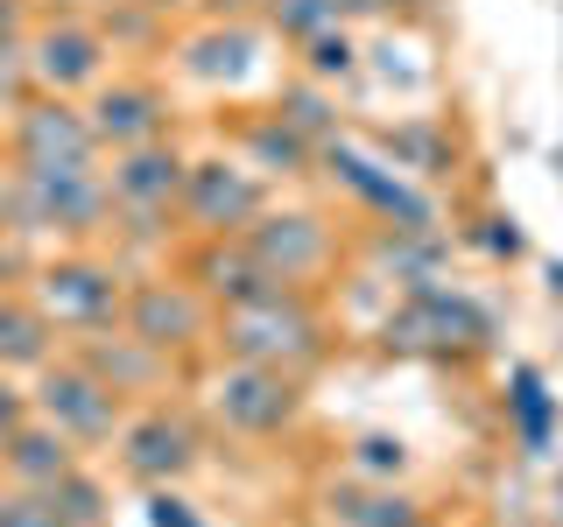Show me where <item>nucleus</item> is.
Returning <instances> with one entry per match:
<instances>
[{
    "label": "nucleus",
    "instance_id": "nucleus-1",
    "mask_svg": "<svg viewBox=\"0 0 563 527\" xmlns=\"http://www.w3.org/2000/svg\"><path fill=\"white\" fill-rule=\"evenodd\" d=\"M219 345L246 366H282V373H296V366L324 359V324H317V310L303 303V289H268V295H246V303H233L219 316Z\"/></svg>",
    "mask_w": 563,
    "mask_h": 527
},
{
    "label": "nucleus",
    "instance_id": "nucleus-2",
    "mask_svg": "<svg viewBox=\"0 0 563 527\" xmlns=\"http://www.w3.org/2000/svg\"><path fill=\"white\" fill-rule=\"evenodd\" d=\"M8 211L22 218V233H64V239H92L113 233V183L99 169H14Z\"/></svg>",
    "mask_w": 563,
    "mask_h": 527
},
{
    "label": "nucleus",
    "instance_id": "nucleus-3",
    "mask_svg": "<svg viewBox=\"0 0 563 527\" xmlns=\"http://www.w3.org/2000/svg\"><path fill=\"white\" fill-rule=\"evenodd\" d=\"M233 239L282 281V289H303V281L324 274L331 254H339V239H331V225L317 218V211H254Z\"/></svg>",
    "mask_w": 563,
    "mask_h": 527
},
{
    "label": "nucleus",
    "instance_id": "nucleus-4",
    "mask_svg": "<svg viewBox=\"0 0 563 527\" xmlns=\"http://www.w3.org/2000/svg\"><path fill=\"white\" fill-rule=\"evenodd\" d=\"M486 338H493L486 310L472 295L430 289V281H416V295L387 316V345H401V351H479Z\"/></svg>",
    "mask_w": 563,
    "mask_h": 527
},
{
    "label": "nucleus",
    "instance_id": "nucleus-5",
    "mask_svg": "<svg viewBox=\"0 0 563 527\" xmlns=\"http://www.w3.org/2000/svg\"><path fill=\"white\" fill-rule=\"evenodd\" d=\"M35 373H43V422L49 429H64L70 444H113L120 436V394L113 386H106L99 373H85L78 359H49V366H35Z\"/></svg>",
    "mask_w": 563,
    "mask_h": 527
},
{
    "label": "nucleus",
    "instance_id": "nucleus-6",
    "mask_svg": "<svg viewBox=\"0 0 563 527\" xmlns=\"http://www.w3.org/2000/svg\"><path fill=\"white\" fill-rule=\"evenodd\" d=\"M211 408H219V422L240 429V436H275V429L296 422V408H303V386H296V373H282V366L233 359L219 373V386H211Z\"/></svg>",
    "mask_w": 563,
    "mask_h": 527
},
{
    "label": "nucleus",
    "instance_id": "nucleus-7",
    "mask_svg": "<svg viewBox=\"0 0 563 527\" xmlns=\"http://www.w3.org/2000/svg\"><path fill=\"white\" fill-rule=\"evenodd\" d=\"M205 324H211V303L190 289V281H169V274L134 281L128 303H120V330L141 338L148 351H163V359H169V351H184V345H198Z\"/></svg>",
    "mask_w": 563,
    "mask_h": 527
},
{
    "label": "nucleus",
    "instance_id": "nucleus-8",
    "mask_svg": "<svg viewBox=\"0 0 563 527\" xmlns=\"http://www.w3.org/2000/svg\"><path fill=\"white\" fill-rule=\"evenodd\" d=\"M120 303H128V289H120V274L106 268L92 254H64L43 268V310L49 324H70V330H113L120 324Z\"/></svg>",
    "mask_w": 563,
    "mask_h": 527
},
{
    "label": "nucleus",
    "instance_id": "nucleus-9",
    "mask_svg": "<svg viewBox=\"0 0 563 527\" xmlns=\"http://www.w3.org/2000/svg\"><path fill=\"white\" fill-rule=\"evenodd\" d=\"M92 155H99V134L78 105H64L57 92H43V99L29 92L14 105V162H29V169H92Z\"/></svg>",
    "mask_w": 563,
    "mask_h": 527
},
{
    "label": "nucleus",
    "instance_id": "nucleus-10",
    "mask_svg": "<svg viewBox=\"0 0 563 527\" xmlns=\"http://www.w3.org/2000/svg\"><path fill=\"white\" fill-rule=\"evenodd\" d=\"M176 204H184V218L198 225L205 239H225V233H240V225L261 211V183H254L240 162L211 155V162H190V169H184V190H176Z\"/></svg>",
    "mask_w": 563,
    "mask_h": 527
},
{
    "label": "nucleus",
    "instance_id": "nucleus-11",
    "mask_svg": "<svg viewBox=\"0 0 563 527\" xmlns=\"http://www.w3.org/2000/svg\"><path fill=\"white\" fill-rule=\"evenodd\" d=\"M198 464V429L169 408H148L134 422H120V471L141 485H169Z\"/></svg>",
    "mask_w": 563,
    "mask_h": 527
},
{
    "label": "nucleus",
    "instance_id": "nucleus-12",
    "mask_svg": "<svg viewBox=\"0 0 563 527\" xmlns=\"http://www.w3.org/2000/svg\"><path fill=\"white\" fill-rule=\"evenodd\" d=\"M317 155H324V169L339 176V183L352 190V198H366L380 211L395 233H430L437 225V211H430V198H416L409 183H395V169H374L366 155H352V148H339V141H317Z\"/></svg>",
    "mask_w": 563,
    "mask_h": 527
},
{
    "label": "nucleus",
    "instance_id": "nucleus-13",
    "mask_svg": "<svg viewBox=\"0 0 563 527\" xmlns=\"http://www.w3.org/2000/svg\"><path fill=\"white\" fill-rule=\"evenodd\" d=\"M29 49V70H35V85L43 92H78V85H99L106 78V43H99V29H85V22H43L35 29V43Z\"/></svg>",
    "mask_w": 563,
    "mask_h": 527
},
{
    "label": "nucleus",
    "instance_id": "nucleus-14",
    "mask_svg": "<svg viewBox=\"0 0 563 527\" xmlns=\"http://www.w3.org/2000/svg\"><path fill=\"white\" fill-rule=\"evenodd\" d=\"M184 281L205 295V303H219V310H233V303H246V295H268V289H282V281L261 268L246 246L225 233V239H205L198 254H190V268H184Z\"/></svg>",
    "mask_w": 563,
    "mask_h": 527
},
{
    "label": "nucleus",
    "instance_id": "nucleus-15",
    "mask_svg": "<svg viewBox=\"0 0 563 527\" xmlns=\"http://www.w3.org/2000/svg\"><path fill=\"white\" fill-rule=\"evenodd\" d=\"M163 113L169 105L155 85H106L85 120H92L99 148H141V141H163Z\"/></svg>",
    "mask_w": 563,
    "mask_h": 527
},
{
    "label": "nucleus",
    "instance_id": "nucleus-16",
    "mask_svg": "<svg viewBox=\"0 0 563 527\" xmlns=\"http://www.w3.org/2000/svg\"><path fill=\"white\" fill-rule=\"evenodd\" d=\"M78 464V444H70L64 429H49V422H22L14 436H0V471H8V485H57L64 471Z\"/></svg>",
    "mask_w": 563,
    "mask_h": 527
},
{
    "label": "nucleus",
    "instance_id": "nucleus-17",
    "mask_svg": "<svg viewBox=\"0 0 563 527\" xmlns=\"http://www.w3.org/2000/svg\"><path fill=\"white\" fill-rule=\"evenodd\" d=\"M184 155L169 148V141H141V148H120L113 162V204H176V190H184Z\"/></svg>",
    "mask_w": 563,
    "mask_h": 527
},
{
    "label": "nucleus",
    "instance_id": "nucleus-18",
    "mask_svg": "<svg viewBox=\"0 0 563 527\" xmlns=\"http://www.w3.org/2000/svg\"><path fill=\"white\" fill-rule=\"evenodd\" d=\"M85 373H99L113 394H141V386L163 380V351H148L141 338H106V330H92V345L78 351Z\"/></svg>",
    "mask_w": 563,
    "mask_h": 527
},
{
    "label": "nucleus",
    "instance_id": "nucleus-19",
    "mask_svg": "<svg viewBox=\"0 0 563 527\" xmlns=\"http://www.w3.org/2000/svg\"><path fill=\"white\" fill-rule=\"evenodd\" d=\"M331 520L339 527H422V506L409 492H374V485H331Z\"/></svg>",
    "mask_w": 563,
    "mask_h": 527
},
{
    "label": "nucleus",
    "instance_id": "nucleus-20",
    "mask_svg": "<svg viewBox=\"0 0 563 527\" xmlns=\"http://www.w3.org/2000/svg\"><path fill=\"white\" fill-rule=\"evenodd\" d=\"M184 70L190 78H205V85H240L246 70H254V35L246 29H205V35H190L184 43Z\"/></svg>",
    "mask_w": 563,
    "mask_h": 527
},
{
    "label": "nucleus",
    "instance_id": "nucleus-21",
    "mask_svg": "<svg viewBox=\"0 0 563 527\" xmlns=\"http://www.w3.org/2000/svg\"><path fill=\"white\" fill-rule=\"evenodd\" d=\"M14 366H49V316L22 295H0V373Z\"/></svg>",
    "mask_w": 563,
    "mask_h": 527
},
{
    "label": "nucleus",
    "instance_id": "nucleus-22",
    "mask_svg": "<svg viewBox=\"0 0 563 527\" xmlns=\"http://www.w3.org/2000/svg\"><path fill=\"white\" fill-rule=\"evenodd\" d=\"M240 141H246V155H254L261 169H275V176H296V169H310V155H317V141H303V134H296L282 113H261V120H246V127H240Z\"/></svg>",
    "mask_w": 563,
    "mask_h": 527
},
{
    "label": "nucleus",
    "instance_id": "nucleus-23",
    "mask_svg": "<svg viewBox=\"0 0 563 527\" xmlns=\"http://www.w3.org/2000/svg\"><path fill=\"white\" fill-rule=\"evenodd\" d=\"M43 500H49V514H57V527H106V485L78 464H70L57 485H43Z\"/></svg>",
    "mask_w": 563,
    "mask_h": 527
},
{
    "label": "nucleus",
    "instance_id": "nucleus-24",
    "mask_svg": "<svg viewBox=\"0 0 563 527\" xmlns=\"http://www.w3.org/2000/svg\"><path fill=\"white\" fill-rule=\"evenodd\" d=\"M380 148L395 155V162H409V169H422V176H444L451 169V134L444 127H430V120H409V127H387L380 134Z\"/></svg>",
    "mask_w": 563,
    "mask_h": 527
},
{
    "label": "nucleus",
    "instance_id": "nucleus-25",
    "mask_svg": "<svg viewBox=\"0 0 563 527\" xmlns=\"http://www.w3.org/2000/svg\"><path fill=\"white\" fill-rule=\"evenodd\" d=\"M507 401H515L521 444H528V450H542V444H550V422H556V408H550V394H542V373H536V366H521V373H515V394H507Z\"/></svg>",
    "mask_w": 563,
    "mask_h": 527
},
{
    "label": "nucleus",
    "instance_id": "nucleus-26",
    "mask_svg": "<svg viewBox=\"0 0 563 527\" xmlns=\"http://www.w3.org/2000/svg\"><path fill=\"white\" fill-rule=\"evenodd\" d=\"M275 113L289 120V127L303 134V141H331V105H324V92H317V85H289Z\"/></svg>",
    "mask_w": 563,
    "mask_h": 527
},
{
    "label": "nucleus",
    "instance_id": "nucleus-27",
    "mask_svg": "<svg viewBox=\"0 0 563 527\" xmlns=\"http://www.w3.org/2000/svg\"><path fill=\"white\" fill-rule=\"evenodd\" d=\"M352 471H360V479H401V471H409V444H401V436H360V444H352Z\"/></svg>",
    "mask_w": 563,
    "mask_h": 527
},
{
    "label": "nucleus",
    "instance_id": "nucleus-28",
    "mask_svg": "<svg viewBox=\"0 0 563 527\" xmlns=\"http://www.w3.org/2000/svg\"><path fill=\"white\" fill-rule=\"evenodd\" d=\"M268 22L289 35V43H310V35H324L339 14H331L324 0H268Z\"/></svg>",
    "mask_w": 563,
    "mask_h": 527
},
{
    "label": "nucleus",
    "instance_id": "nucleus-29",
    "mask_svg": "<svg viewBox=\"0 0 563 527\" xmlns=\"http://www.w3.org/2000/svg\"><path fill=\"white\" fill-rule=\"evenodd\" d=\"M0 527H57V514H49L43 492L8 485V492H0Z\"/></svg>",
    "mask_w": 563,
    "mask_h": 527
},
{
    "label": "nucleus",
    "instance_id": "nucleus-30",
    "mask_svg": "<svg viewBox=\"0 0 563 527\" xmlns=\"http://www.w3.org/2000/svg\"><path fill=\"white\" fill-rule=\"evenodd\" d=\"M310 78L317 85H324V78H345V70H352V43H345V35L339 29H324V35H310Z\"/></svg>",
    "mask_w": 563,
    "mask_h": 527
},
{
    "label": "nucleus",
    "instance_id": "nucleus-31",
    "mask_svg": "<svg viewBox=\"0 0 563 527\" xmlns=\"http://www.w3.org/2000/svg\"><path fill=\"white\" fill-rule=\"evenodd\" d=\"M29 85H35L29 49H22V43H0V99H8V105H22V99H29Z\"/></svg>",
    "mask_w": 563,
    "mask_h": 527
},
{
    "label": "nucleus",
    "instance_id": "nucleus-32",
    "mask_svg": "<svg viewBox=\"0 0 563 527\" xmlns=\"http://www.w3.org/2000/svg\"><path fill=\"white\" fill-rule=\"evenodd\" d=\"M148 527H205V520L190 514V500H176L169 485H155L148 492Z\"/></svg>",
    "mask_w": 563,
    "mask_h": 527
},
{
    "label": "nucleus",
    "instance_id": "nucleus-33",
    "mask_svg": "<svg viewBox=\"0 0 563 527\" xmlns=\"http://www.w3.org/2000/svg\"><path fill=\"white\" fill-rule=\"evenodd\" d=\"M29 422V394H14V380L0 373V436H14Z\"/></svg>",
    "mask_w": 563,
    "mask_h": 527
},
{
    "label": "nucleus",
    "instance_id": "nucleus-34",
    "mask_svg": "<svg viewBox=\"0 0 563 527\" xmlns=\"http://www.w3.org/2000/svg\"><path fill=\"white\" fill-rule=\"evenodd\" d=\"M479 246H486V254H507V260H515V254H521V233H515V218H486Z\"/></svg>",
    "mask_w": 563,
    "mask_h": 527
},
{
    "label": "nucleus",
    "instance_id": "nucleus-35",
    "mask_svg": "<svg viewBox=\"0 0 563 527\" xmlns=\"http://www.w3.org/2000/svg\"><path fill=\"white\" fill-rule=\"evenodd\" d=\"M0 43H22V0H0Z\"/></svg>",
    "mask_w": 563,
    "mask_h": 527
},
{
    "label": "nucleus",
    "instance_id": "nucleus-36",
    "mask_svg": "<svg viewBox=\"0 0 563 527\" xmlns=\"http://www.w3.org/2000/svg\"><path fill=\"white\" fill-rule=\"evenodd\" d=\"M324 8H331V14H374L380 0H324Z\"/></svg>",
    "mask_w": 563,
    "mask_h": 527
},
{
    "label": "nucleus",
    "instance_id": "nucleus-37",
    "mask_svg": "<svg viewBox=\"0 0 563 527\" xmlns=\"http://www.w3.org/2000/svg\"><path fill=\"white\" fill-rule=\"evenodd\" d=\"M141 8H176V0H141Z\"/></svg>",
    "mask_w": 563,
    "mask_h": 527
},
{
    "label": "nucleus",
    "instance_id": "nucleus-38",
    "mask_svg": "<svg viewBox=\"0 0 563 527\" xmlns=\"http://www.w3.org/2000/svg\"><path fill=\"white\" fill-rule=\"evenodd\" d=\"M556 506H563V479H556Z\"/></svg>",
    "mask_w": 563,
    "mask_h": 527
}]
</instances>
